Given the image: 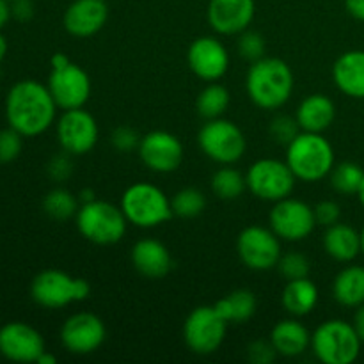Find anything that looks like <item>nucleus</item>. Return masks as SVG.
<instances>
[{
    "instance_id": "obj_1",
    "label": "nucleus",
    "mask_w": 364,
    "mask_h": 364,
    "mask_svg": "<svg viewBox=\"0 0 364 364\" xmlns=\"http://www.w3.org/2000/svg\"><path fill=\"white\" fill-rule=\"evenodd\" d=\"M57 109L46 84L32 78L16 82L6 96L7 124L27 139L50 130L55 123Z\"/></svg>"
},
{
    "instance_id": "obj_2",
    "label": "nucleus",
    "mask_w": 364,
    "mask_h": 364,
    "mask_svg": "<svg viewBox=\"0 0 364 364\" xmlns=\"http://www.w3.org/2000/svg\"><path fill=\"white\" fill-rule=\"evenodd\" d=\"M294 71L287 60L262 57L249 66L245 75V91L258 109L277 110L287 105L294 95Z\"/></svg>"
},
{
    "instance_id": "obj_3",
    "label": "nucleus",
    "mask_w": 364,
    "mask_h": 364,
    "mask_svg": "<svg viewBox=\"0 0 364 364\" xmlns=\"http://www.w3.org/2000/svg\"><path fill=\"white\" fill-rule=\"evenodd\" d=\"M287 164L295 178L306 183H316L331 174L336 159L334 148L323 134L301 132L287 146Z\"/></svg>"
},
{
    "instance_id": "obj_4",
    "label": "nucleus",
    "mask_w": 364,
    "mask_h": 364,
    "mask_svg": "<svg viewBox=\"0 0 364 364\" xmlns=\"http://www.w3.org/2000/svg\"><path fill=\"white\" fill-rule=\"evenodd\" d=\"M128 224L151 230L173 219V206L166 192L153 183H134L123 192L119 203Z\"/></svg>"
},
{
    "instance_id": "obj_5",
    "label": "nucleus",
    "mask_w": 364,
    "mask_h": 364,
    "mask_svg": "<svg viewBox=\"0 0 364 364\" xmlns=\"http://www.w3.org/2000/svg\"><path fill=\"white\" fill-rule=\"evenodd\" d=\"M75 224L82 237L96 245H114L127 235L128 220L121 206L95 199L80 205Z\"/></svg>"
},
{
    "instance_id": "obj_6",
    "label": "nucleus",
    "mask_w": 364,
    "mask_h": 364,
    "mask_svg": "<svg viewBox=\"0 0 364 364\" xmlns=\"http://www.w3.org/2000/svg\"><path fill=\"white\" fill-rule=\"evenodd\" d=\"M361 338L354 326L333 318L320 323L311 334V350L323 364H352L361 354Z\"/></svg>"
},
{
    "instance_id": "obj_7",
    "label": "nucleus",
    "mask_w": 364,
    "mask_h": 364,
    "mask_svg": "<svg viewBox=\"0 0 364 364\" xmlns=\"http://www.w3.org/2000/svg\"><path fill=\"white\" fill-rule=\"evenodd\" d=\"M91 294V284L84 277H75L64 270H41L31 283V297L45 309H63L82 302Z\"/></svg>"
},
{
    "instance_id": "obj_8",
    "label": "nucleus",
    "mask_w": 364,
    "mask_h": 364,
    "mask_svg": "<svg viewBox=\"0 0 364 364\" xmlns=\"http://www.w3.org/2000/svg\"><path fill=\"white\" fill-rule=\"evenodd\" d=\"M201 151L220 166H233L247 149L244 132L233 121L217 117L208 119L198 134Z\"/></svg>"
},
{
    "instance_id": "obj_9",
    "label": "nucleus",
    "mask_w": 364,
    "mask_h": 364,
    "mask_svg": "<svg viewBox=\"0 0 364 364\" xmlns=\"http://www.w3.org/2000/svg\"><path fill=\"white\" fill-rule=\"evenodd\" d=\"M247 191L262 201L277 203L290 198L297 178L287 160L259 159L245 173Z\"/></svg>"
},
{
    "instance_id": "obj_10",
    "label": "nucleus",
    "mask_w": 364,
    "mask_h": 364,
    "mask_svg": "<svg viewBox=\"0 0 364 364\" xmlns=\"http://www.w3.org/2000/svg\"><path fill=\"white\" fill-rule=\"evenodd\" d=\"M226 331L228 322L217 313L215 306H199L185 318L183 340L194 354L210 355L220 348Z\"/></svg>"
},
{
    "instance_id": "obj_11",
    "label": "nucleus",
    "mask_w": 364,
    "mask_h": 364,
    "mask_svg": "<svg viewBox=\"0 0 364 364\" xmlns=\"http://www.w3.org/2000/svg\"><path fill=\"white\" fill-rule=\"evenodd\" d=\"M240 262L255 272H265L277 267L281 255V238L270 228L247 226L237 238Z\"/></svg>"
},
{
    "instance_id": "obj_12",
    "label": "nucleus",
    "mask_w": 364,
    "mask_h": 364,
    "mask_svg": "<svg viewBox=\"0 0 364 364\" xmlns=\"http://www.w3.org/2000/svg\"><path fill=\"white\" fill-rule=\"evenodd\" d=\"M53 102L60 110L80 109L91 98V78L82 66L70 60L59 68H52L46 82Z\"/></svg>"
},
{
    "instance_id": "obj_13",
    "label": "nucleus",
    "mask_w": 364,
    "mask_h": 364,
    "mask_svg": "<svg viewBox=\"0 0 364 364\" xmlns=\"http://www.w3.org/2000/svg\"><path fill=\"white\" fill-rule=\"evenodd\" d=\"M269 220L270 230L283 242L306 240L316 228L313 206L291 196L274 203Z\"/></svg>"
},
{
    "instance_id": "obj_14",
    "label": "nucleus",
    "mask_w": 364,
    "mask_h": 364,
    "mask_svg": "<svg viewBox=\"0 0 364 364\" xmlns=\"http://www.w3.org/2000/svg\"><path fill=\"white\" fill-rule=\"evenodd\" d=\"M55 132L60 149L73 156L92 151L100 135L95 116L84 107L63 110V116L57 119Z\"/></svg>"
},
{
    "instance_id": "obj_15",
    "label": "nucleus",
    "mask_w": 364,
    "mask_h": 364,
    "mask_svg": "<svg viewBox=\"0 0 364 364\" xmlns=\"http://www.w3.org/2000/svg\"><path fill=\"white\" fill-rule=\"evenodd\" d=\"M137 153L141 162L159 174L174 173L185 159V148L180 139L166 130H153L142 135Z\"/></svg>"
},
{
    "instance_id": "obj_16",
    "label": "nucleus",
    "mask_w": 364,
    "mask_h": 364,
    "mask_svg": "<svg viewBox=\"0 0 364 364\" xmlns=\"http://www.w3.org/2000/svg\"><path fill=\"white\" fill-rule=\"evenodd\" d=\"M107 338V327L98 315L80 311L66 318L60 327V343L70 354L89 355L98 350Z\"/></svg>"
},
{
    "instance_id": "obj_17",
    "label": "nucleus",
    "mask_w": 364,
    "mask_h": 364,
    "mask_svg": "<svg viewBox=\"0 0 364 364\" xmlns=\"http://www.w3.org/2000/svg\"><path fill=\"white\" fill-rule=\"evenodd\" d=\"M187 63L192 73L198 78L217 82L230 70V52L220 39L212 36H201L188 46Z\"/></svg>"
},
{
    "instance_id": "obj_18",
    "label": "nucleus",
    "mask_w": 364,
    "mask_h": 364,
    "mask_svg": "<svg viewBox=\"0 0 364 364\" xmlns=\"http://www.w3.org/2000/svg\"><path fill=\"white\" fill-rule=\"evenodd\" d=\"M41 333L25 322H7L0 327V355L13 363H36L45 352Z\"/></svg>"
},
{
    "instance_id": "obj_19",
    "label": "nucleus",
    "mask_w": 364,
    "mask_h": 364,
    "mask_svg": "<svg viewBox=\"0 0 364 364\" xmlns=\"http://www.w3.org/2000/svg\"><path fill=\"white\" fill-rule=\"evenodd\" d=\"M256 14L255 0H210L206 20L220 36H238L251 27Z\"/></svg>"
},
{
    "instance_id": "obj_20",
    "label": "nucleus",
    "mask_w": 364,
    "mask_h": 364,
    "mask_svg": "<svg viewBox=\"0 0 364 364\" xmlns=\"http://www.w3.org/2000/svg\"><path fill=\"white\" fill-rule=\"evenodd\" d=\"M109 6L105 0H73L63 16L64 31L73 38H91L105 27Z\"/></svg>"
},
{
    "instance_id": "obj_21",
    "label": "nucleus",
    "mask_w": 364,
    "mask_h": 364,
    "mask_svg": "<svg viewBox=\"0 0 364 364\" xmlns=\"http://www.w3.org/2000/svg\"><path fill=\"white\" fill-rule=\"evenodd\" d=\"M132 265L148 279H162L173 270V256L160 240L142 238L132 247Z\"/></svg>"
},
{
    "instance_id": "obj_22",
    "label": "nucleus",
    "mask_w": 364,
    "mask_h": 364,
    "mask_svg": "<svg viewBox=\"0 0 364 364\" xmlns=\"http://www.w3.org/2000/svg\"><path fill=\"white\" fill-rule=\"evenodd\" d=\"M333 80L348 98L364 100V50L341 53L333 66Z\"/></svg>"
},
{
    "instance_id": "obj_23",
    "label": "nucleus",
    "mask_w": 364,
    "mask_h": 364,
    "mask_svg": "<svg viewBox=\"0 0 364 364\" xmlns=\"http://www.w3.org/2000/svg\"><path fill=\"white\" fill-rule=\"evenodd\" d=\"M295 117L302 132L323 134L336 119V107L329 96L315 92L299 103Z\"/></svg>"
},
{
    "instance_id": "obj_24",
    "label": "nucleus",
    "mask_w": 364,
    "mask_h": 364,
    "mask_svg": "<svg viewBox=\"0 0 364 364\" xmlns=\"http://www.w3.org/2000/svg\"><path fill=\"white\" fill-rule=\"evenodd\" d=\"M270 343L276 348L277 355L297 358L311 347V334H309L308 327L299 322L297 318L279 320L272 327Z\"/></svg>"
},
{
    "instance_id": "obj_25",
    "label": "nucleus",
    "mask_w": 364,
    "mask_h": 364,
    "mask_svg": "<svg viewBox=\"0 0 364 364\" xmlns=\"http://www.w3.org/2000/svg\"><path fill=\"white\" fill-rule=\"evenodd\" d=\"M322 242L327 255L340 263H350L361 255V231L350 224L336 223L326 228Z\"/></svg>"
},
{
    "instance_id": "obj_26",
    "label": "nucleus",
    "mask_w": 364,
    "mask_h": 364,
    "mask_svg": "<svg viewBox=\"0 0 364 364\" xmlns=\"http://www.w3.org/2000/svg\"><path fill=\"white\" fill-rule=\"evenodd\" d=\"M281 304L297 318L309 315L318 304V288L309 277L287 281L281 294Z\"/></svg>"
},
{
    "instance_id": "obj_27",
    "label": "nucleus",
    "mask_w": 364,
    "mask_h": 364,
    "mask_svg": "<svg viewBox=\"0 0 364 364\" xmlns=\"http://www.w3.org/2000/svg\"><path fill=\"white\" fill-rule=\"evenodd\" d=\"M333 297L343 308H359L364 304L363 265H348L336 274L333 281Z\"/></svg>"
},
{
    "instance_id": "obj_28",
    "label": "nucleus",
    "mask_w": 364,
    "mask_h": 364,
    "mask_svg": "<svg viewBox=\"0 0 364 364\" xmlns=\"http://www.w3.org/2000/svg\"><path fill=\"white\" fill-rule=\"evenodd\" d=\"M215 309L228 323H245L256 313V295L247 288L230 291L215 302Z\"/></svg>"
},
{
    "instance_id": "obj_29",
    "label": "nucleus",
    "mask_w": 364,
    "mask_h": 364,
    "mask_svg": "<svg viewBox=\"0 0 364 364\" xmlns=\"http://www.w3.org/2000/svg\"><path fill=\"white\" fill-rule=\"evenodd\" d=\"M231 102V95L228 87L219 82H208L205 89L198 95L196 100V110L203 119H217L223 117Z\"/></svg>"
},
{
    "instance_id": "obj_30",
    "label": "nucleus",
    "mask_w": 364,
    "mask_h": 364,
    "mask_svg": "<svg viewBox=\"0 0 364 364\" xmlns=\"http://www.w3.org/2000/svg\"><path fill=\"white\" fill-rule=\"evenodd\" d=\"M210 187H212V192L219 199L233 201V199H238L247 191V180H245V174L235 169V167L223 166L213 173Z\"/></svg>"
},
{
    "instance_id": "obj_31",
    "label": "nucleus",
    "mask_w": 364,
    "mask_h": 364,
    "mask_svg": "<svg viewBox=\"0 0 364 364\" xmlns=\"http://www.w3.org/2000/svg\"><path fill=\"white\" fill-rule=\"evenodd\" d=\"M43 212L57 223H66L68 219L77 215L78 208H80V201L77 196L71 194L68 188L55 187L43 198Z\"/></svg>"
},
{
    "instance_id": "obj_32",
    "label": "nucleus",
    "mask_w": 364,
    "mask_h": 364,
    "mask_svg": "<svg viewBox=\"0 0 364 364\" xmlns=\"http://www.w3.org/2000/svg\"><path fill=\"white\" fill-rule=\"evenodd\" d=\"M329 178L331 187H333L338 194L358 196L364 180V169L359 164L345 160V162L334 164Z\"/></svg>"
},
{
    "instance_id": "obj_33",
    "label": "nucleus",
    "mask_w": 364,
    "mask_h": 364,
    "mask_svg": "<svg viewBox=\"0 0 364 364\" xmlns=\"http://www.w3.org/2000/svg\"><path fill=\"white\" fill-rule=\"evenodd\" d=\"M171 206H173V213L181 219H194V217L201 215L206 208V198L199 188L187 187L178 191L176 194L171 198Z\"/></svg>"
},
{
    "instance_id": "obj_34",
    "label": "nucleus",
    "mask_w": 364,
    "mask_h": 364,
    "mask_svg": "<svg viewBox=\"0 0 364 364\" xmlns=\"http://www.w3.org/2000/svg\"><path fill=\"white\" fill-rule=\"evenodd\" d=\"M276 269L279 270V274L287 281L302 279V277H309V272H311V262H309L308 256L302 255V252L288 251L281 255Z\"/></svg>"
},
{
    "instance_id": "obj_35",
    "label": "nucleus",
    "mask_w": 364,
    "mask_h": 364,
    "mask_svg": "<svg viewBox=\"0 0 364 364\" xmlns=\"http://www.w3.org/2000/svg\"><path fill=\"white\" fill-rule=\"evenodd\" d=\"M237 50L245 60L249 63H255V60L265 57L267 50V41L263 38V34H259L258 31H244L238 34L237 39Z\"/></svg>"
},
{
    "instance_id": "obj_36",
    "label": "nucleus",
    "mask_w": 364,
    "mask_h": 364,
    "mask_svg": "<svg viewBox=\"0 0 364 364\" xmlns=\"http://www.w3.org/2000/svg\"><path fill=\"white\" fill-rule=\"evenodd\" d=\"M301 127L297 123V117L288 116V114H279L274 117L269 124V134L277 144L288 146L299 134H301Z\"/></svg>"
},
{
    "instance_id": "obj_37",
    "label": "nucleus",
    "mask_w": 364,
    "mask_h": 364,
    "mask_svg": "<svg viewBox=\"0 0 364 364\" xmlns=\"http://www.w3.org/2000/svg\"><path fill=\"white\" fill-rule=\"evenodd\" d=\"M23 139L20 132L11 127L0 130V164H11L20 156L23 149Z\"/></svg>"
},
{
    "instance_id": "obj_38",
    "label": "nucleus",
    "mask_w": 364,
    "mask_h": 364,
    "mask_svg": "<svg viewBox=\"0 0 364 364\" xmlns=\"http://www.w3.org/2000/svg\"><path fill=\"white\" fill-rule=\"evenodd\" d=\"M141 135L135 128L132 127H117L110 135V144L117 149L119 153H130L137 151L139 144H141Z\"/></svg>"
},
{
    "instance_id": "obj_39",
    "label": "nucleus",
    "mask_w": 364,
    "mask_h": 364,
    "mask_svg": "<svg viewBox=\"0 0 364 364\" xmlns=\"http://www.w3.org/2000/svg\"><path fill=\"white\" fill-rule=\"evenodd\" d=\"M313 213H315L316 226L329 228L333 224L340 223L341 219V206L333 199H323V201L316 203L313 206Z\"/></svg>"
},
{
    "instance_id": "obj_40",
    "label": "nucleus",
    "mask_w": 364,
    "mask_h": 364,
    "mask_svg": "<svg viewBox=\"0 0 364 364\" xmlns=\"http://www.w3.org/2000/svg\"><path fill=\"white\" fill-rule=\"evenodd\" d=\"M71 156L73 155L63 151L59 153V155H53L52 159H50L48 166H46V171H48V176L52 178L53 181L63 183V181H66L68 178L71 176V173H73V162H71Z\"/></svg>"
},
{
    "instance_id": "obj_41",
    "label": "nucleus",
    "mask_w": 364,
    "mask_h": 364,
    "mask_svg": "<svg viewBox=\"0 0 364 364\" xmlns=\"http://www.w3.org/2000/svg\"><path fill=\"white\" fill-rule=\"evenodd\" d=\"M276 355L277 352L270 340H256L247 347V359L252 364H269L276 359Z\"/></svg>"
},
{
    "instance_id": "obj_42",
    "label": "nucleus",
    "mask_w": 364,
    "mask_h": 364,
    "mask_svg": "<svg viewBox=\"0 0 364 364\" xmlns=\"http://www.w3.org/2000/svg\"><path fill=\"white\" fill-rule=\"evenodd\" d=\"M11 13H13V18L18 21H28L32 20L36 13V7L32 0H13L11 2Z\"/></svg>"
},
{
    "instance_id": "obj_43",
    "label": "nucleus",
    "mask_w": 364,
    "mask_h": 364,
    "mask_svg": "<svg viewBox=\"0 0 364 364\" xmlns=\"http://www.w3.org/2000/svg\"><path fill=\"white\" fill-rule=\"evenodd\" d=\"M345 9L352 18L364 21V0H345Z\"/></svg>"
},
{
    "instance_id": "obj_44",
    "label": "nucleus",
    "mask_w": 364,
    "mask_h": 364,
    "mask_svg": "<svg viewBox=\"0 0 364 364\" xmlns=\"http://www.w3.org/2000/svg\"><path fill=\"white\" fill-rule=\"evenodd\" d=\"M352 326H354L355 333H358V336L361 338V341L364 343V304L359 306V308H355V315H354V322H352Z\"/></svg>"
},
{
    "instance_id": "obj_45",
    "label": "nucleus",
    "mask_w": 364,
    "mask_h": 364,
    "mask_svg": "<svg viewBox=\"0 0 364 364\" xmlns=\"http://www.w3.org/2000/svg\"><path fill=\"white\" fill-rule=\"evenodd\" d=\"M11 18H13V13H11V2L9 0H0V31L9 23Z\"/></svg>"
},
{
    "instance_id": "obj_46",
    "label": "nucleus",
    "mask_w": 364,
    "mask_h": 364,
    "mask_svg": "<svg viewBox=\"0 0 364 364\" xmlns=\"http://www.w3.org/2000/svg\"><path fill=\"white\" fill-rule=\"evenodd\" d=\"M95 192L91 191V188H84V191H80V196H78V201H80V205H84V203H89V201H95Z\"/></svg>"
},
{
    "instance_id": "obj_47",
    "label": "nucleus",
    "mask_w": 364,
    "mask_h": 364,
    "mask_svg": "<svg viewBox=\"0 0 364 364\" xmlns=\"http://www.w3.org/2000/svg\"><path fill=\"white\" fill-rule=\"evenodd\" d=\"M36 363H38V364H55L57 358L53 354H50L48 350H45L41 355H39V359Z\"/></svg>"
},
{
    "instance_id": "obj_48",
    "label": "nucleus",
    "mask_w": 364,
    "mask_h": 364,
    "mask_svg": "<svg viewBox=\"0 0 364 364\" xmlns=\"http://www.w3.org/2000/svg\"><path fill=\"white\" fill-rule=\"evenodd\" d=\"M7 48H9V45H7V39L4 38L2 31H0V64H2V60L6 59Z\"/></svg>"
},
{
    "instance_id": "obj_49",
    "label": "nucleus",
    "mask_w": 364,
    "mask_h": 364,
    "mask_svg": "<svg viewBox=\"0 0 364 364\" xmlns=\"http://www.w3.org/2000/svg\"><path fill=\"white\" fill-rule=\"evenodd\" d=\"M358 198H359V203H361L363 208H364V180H363L361 188H359V192H358Z\"/></svg>"
},
{
    "instance_id": "obj_50",
    "label": "nucleus",
    "mask_w": 364,
    "mask_h": 364,
    "mask_svg": "<svg viewBox=\"0 0 364 364\" xmlns=\"http://www.w3.org/2000/svg\"><path fill=\"white\" fill-rule=\"evenodd\" d=\"M361 255L364 256V226H363V230H361Z\"/></svg>"
},
{
    "instance_id": "obj_51",
    "label": "nucleus",
    "mask_w": 364,
    "mask_h": 364,
    "mask_svg": "<svg viewBox=\"0 0 364 364\" xmlns=\"http://www.w3.org/2000/svg\"><path fill=\"white\" fill-rule=\"evenodd\" d=\"M9 2H13V0H9Z\"/></svg>"
}]
</instances>
